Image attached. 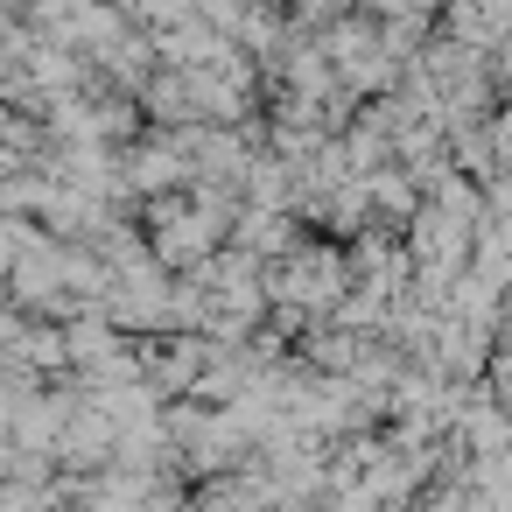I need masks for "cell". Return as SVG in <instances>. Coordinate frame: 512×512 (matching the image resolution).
Returning <instances> with one entry per match:
<instances>
[{
    "label": "cell",
    "mask_w": 512,
    "mask_h": 512,
    "mask_svg": "<svg viewBox=\"0 0 512 512\" xmlns=\"http://www.w3.org/2000/svg\"><path fill=\"white\" fill-rule=\"evenodd\" d=\"M64 491L50 477H0V512H57Z\"/></svg>",
    "instance_id": "obj_1"
},
{
    "label": "cell",
    "mask_w": 512,
    "mask_h": 512,
    "mask_svg": "<svg viewBox=\"0 0 512 512\" xmlns=\"http://www.w3.org/2000/svg\"><path fill=\"white\" fill-rule=\"evenodd\" d=\"M484 134H491V176H484V183L512 190V106H505V113H491V120H484Z\"/></svg>",
    "instance_id": "obj_2"
}]
</instances>
